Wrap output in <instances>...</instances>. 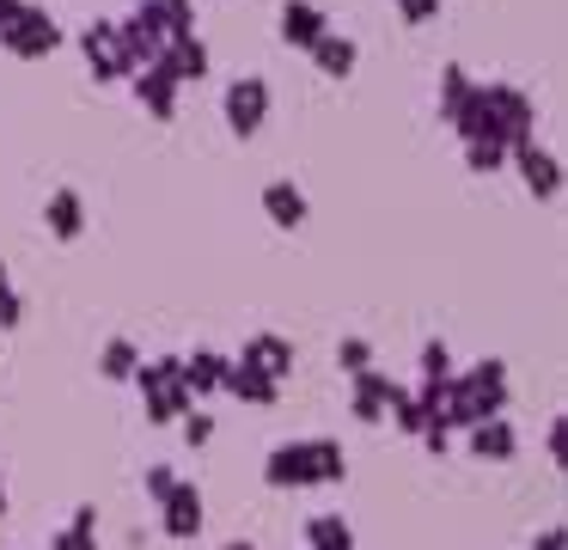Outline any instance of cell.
<instances>
[{
	"label": "cell",
	"instance_id": "6da1fadb",
	"mask_svg": "<svg viewBox=\"0 0 568 550\" xmlns=\"http://www.w3.org/2000/svg\"><path fill=\"white\" fill-rule=\"evenodd\" d=\"M343 477H348V459L331 434L282 440V447L263 459V483L270 489H336Z\"/></svg>",
	"mask_w": 568,
	"mask_h": 550
},
{
	"label": "cell",
	"instance_id": "7a4b0ae2",
	"mask_svg": "<svg viewBox=\"0 0 568 550\" xmlns=\"http://www.w3.org/2000/svg\"><path fill=\"white\" fill-rule=\"evenodd\" d=\"M129 386L141 391V410H148V422H178L184 410H196V391L184 386V354H141V367H135V379Z\"/></svg>",
	"mask_w": 568,
	"mask_h": 550
},
{
	"label": "cell",
	"instance_id": "3957f363",
	"mask_svg": "<svg viewBox=\"0 0 568 550\" xmlns=\"http://www.w3.org/2000/svg\"><path fill=\"white\" fill-rule=\"evenodd\" d=\"M483 129H489V141H501L507 153L526 147V141H538V104H531L526 86L483 80Z\"/></svg>",
	"mask_w": 568,
	"mask_h": 550
},
{
	"label": "cell",
	"instance_id": "277c9868",
	"mask_svg": "<svg viewBox=\"0 0 568 550\" xmlns=\"http://www.w3.org/2000/svg\"><path fill=\"white\" fill-rule=\"evenodd\" d=\"M0 49L13 61H50L62 49V24L38 0H13V7H0Z\"/></svg>",
	"mask_w": 568,
	"mask_h": 550
},
{
	"label": "cell",
	"instance_id": "5b68a950",
	"mask_svg": "<svg viewBox=\"0 0 568 550\" xmlns=\"http://www.w3.org/2000/svg\"><path fill=\"white\" fill-rule=\"evenodd\" d=\"M80 56H87V73H92L99 86H123L129 73H135V56L123 49L116 19H92L87 31H80Z\"/></svg>",
	"mask_w": 568,
	"mask_h": 550
},
{
	"label": "cell",
	"instance_id": "8992f818",
	"mask_svg": "<svg viewBox=\"0 0 568 550\" xmlns=\"http://www.w3.org/2000/svg\"><path fill=\"white\" fill-rule=\"evenodd\" d=\"M221 117H226V134L251 141V134L270 122V80H263V73H239L221 92Z\"/></svg>",
	"mask_w": 568,
	"mask_h": 550
},
{
	"label": "cell",
	"instance_id": "52a82bcc",
	"mask_svg": "<svg viewBox=\"0 0 568 550\" xmlns=\"http://www.w3.org/2000/svg\"><path fill=\"white\" fill-rule=\"evenodd\" d=\"M458 386H465L470 410L483 416H507V403H514V386H507V361H495V354H483V361H470L465 373H458Z\"/></svg>",
	"mask_w": 568,
	"mask_h": 550
},
{
	"label": "cell",
	"instance_id": "ba28073f",
	"mask_svg": "<svg viewBox=\"0 0 568 550\" xmlns=\"http://www.w3.org/2000/svg\"><path fill=\"white\" fill-rule=\"evenodd\" d=\"M116 31H123V49L135 56V68H148V61L165 49V12H160V0H135V7L116 19Z\"/></svg>",
	"mask_w": 568,
	"mask_h": 550
},
{
	"label": "cell",
	"instance_id": "9c48e42d",
	"mask_svg": "<svg viewBox=\"0 0 568 550\" xmlns=\"http://www.w3.org/2000/svg\"><path fill=\"white\" fill-rule=\"evenodd\" d=\"M226 398H239L245 410H275L282 403V379L263 373L257 361H239V354H226V379H221Z\"/></svg>",
	"mask_w": 568,
	"mask_h": 550
},
{
	"label": "cell",
	"instance_id": "30bf717a",
	"mask_svg": "<svg viewBox=\"0 0 568 550\" xmlns=\"http://www.w3.org/2000/svg\"><path fill=\"white\" fill-rule=\"evenodd\" d=\"M507 166L519 171V183H526L538 202H556V196H562V159H556L550 147L526 141V147H514V153H507Z\"/></svg>",
	"mask_w": 568,
	"mask_h": 550
},
{
	"label": "cell",
	"instance_id": "8fae6325",
	"mask_svg": "<svg viewBox=\"0 0 568 550\" xmlns=\"http://www.w3.org/2000/svg\"><path fill=\"white\" fill-rule=\"evenodd\" d=\"M123 86H129V92H135V104L148 110L153 122H172V117H178V92H184V86H178L172 73L160 68V61H148V68H135V73H129Z\"/></svg>",
	"mask_w": 568,
	"mask_h": 550
},
{
	"label": "cell",
	"instance_id": "7c38bea8",
	"mask_svg": "<svg viewBox=\"0 0 568 550\" xmlns=\"http://www.w3.org/2000/svg\"><path fill=\"white\" fill-rule=\"evenodd\" d=\"M392 386L397 379L385 373V367H361V373H348V416L367 428L385 422V403H392Z\"/></svg>",
	"mask_w": 568,
	"mask_h": 550
},
{
	"label": "cell",
	"instance_id": "4fadbf2b",
	"mask_svg": "<svg viewBox=\"0 0 568 550\" xmlns=\"http://www.w3.org/2000/svg\"><path fill=\"white\" fill-rule=\"evenodd\" d=\"M160 532L178 538V544H190V538L202 532V489H196V483H184V477H178V483L165 489V501H160Z\"/></svg>",
	"mask_w": 568,
	"mask_h": 550
},
{
	"label": "cell",
	"instance_id": "5bb4252c",
	"mask_svg": "<svg viewBox=\"0 0 568 550\" xmlns=\"http://www.w3.org/2000/svg\"><path fill=\"white\" fill-rule=\"evenodd\" d=\"M275 31H282L287 49H300V56H306V49L318 43L324 31H331V12H324L318 0H282V12H275Z\"/></svg>",
	"mask_w": 568,
	"mask_h": 550
},
{
	"label": "cell",
	"instance_id": "9a60e30c",
	"mask_svg": "<svg viewBox=\"0 0 568 550\" xmlns=\"http://www.w3.org/2000/svg\"><path fill=\"white\" fill-rule=\"evenodd\" d=\"M257 202H263V214H270V227H275V232H300V227H306V214H312L306 190H300L294 178H270Z\"/></svg>",
	"mask_w": 568,
	"mask_h": 550
},
{
	"label": "cell",
	"instance_id": "2e32d148",
	"mask_svg": "<svg viewBox=\"0 0 568 550\" xmlns=\"http://www.w3.org/2000/svg\"><path fill=\"white\" fill-rule=\"evenodd\" d=\"M465 452H470V459H483V464H507L519 452L514 422H507V416H483V422H470L465 428Z\"/></svg>",
	"mask_w": 568,
	"mask_h": 550
},
{
	"label": "cell",
	"instance_id": "e0dca14e",
	"mask_svg": "<svg viewBox=\"0 0 568 550\" xmlns=\"http://www.w3.org/2000/svg\"><path fill=\"white\" fill-rule=\"evenodd\" d=\"M43 227H50L55 244H74L80 232H87V196H80L74 183L50 190V202H43Z\"/></svg>",
	"mask_w": 568,
	"mask_h": 550
},
{
	"label": "cell",
	"instance_id": "ac0fdd59",
	"mask_svg": "<svg viewBox=\"0 0 568 550\" xmlns=\"http://www.w3.org/2000/svg\"><path fill=\"white\" fill-rule=\"evenodd\" d=\"M153 61H160V68L172 73L178 86H196V80H209V43H202V37H172V43H165Z\"/></svg>",
	"mask_w": 568,
	"mask_h": 550
},
{
	"label": "cell",
	"instance_id": "d6986e66",
	"mask_svg": "<svg viewBox=\"0 0 568 550\" xmlns=\"http://www.w3.org/2000/svg\"><path fill=\"white\" fill-rule=\"evenodd\" d=\"M239 361H257L263 373H275V379L287 386V379H294V342H287L282 330H257V337H245Z\"/></svg>",
	"mask_w": 568,
	"mask_h": 550
},
{
	"label": "cell",
	"instance_id": "ffe728a7",
	"mask_svg": "<svg viewBox=\"0 0 568 550\" xmlns=\"http://www.w3.org/2000/svg\"><path fill=\"white\" fill-rule=\"evenodd\" d=\"M306 56H312V68H318L324 80H348V73H355V61H361V49H355V37H343V31L331 24V31H324L318 43L306 49Z\"/></svg>",
	"mask_w": 568,
	"mask_h": 550
},
{
	"label": "cell",
	"instance_id": "44dd1931",
	"mask_svg": "<svg viewBox=\"0 0 568 550\" xmlns=\"http://www.w3.org/2000/svg\"><path fill=\"white\" fill-rule=\"evenodd\" d=\"M43 550H99V501H80L74 520H68L62 532H50Z\"/></svg>",
	"mask_w": 568,
	"mask_h": 550
},
{
	"label": "cell",
	"instance_id": "7402d4cb",
	"mask_svg": "<svg viewBox=\"0 0 568 550\" xmlns=\"http://www.w3.org/2000/svg\"><path fill=\"white\" fill-rule=\"evenodd\" d=\"M221 379H226V354H221V349H196V354H184V386L196 391V403H202V398H214V391H221Z\"/></svg>",
	"mask_w": 568,
	"mask_h": 550
},
{
	"label": "cell",
	"instance_id": "603a6c76",
	"mask_svg": "<svg viewBox=\"0 0 568 550\" xmlns=\"http://www.w3.org/2000/svg\"><path fill=\"white\" fill-rule=\"evenodd\" d=\"M306 550H361L355 544V526L343 513H312L306 520Z\"/></svg>",
	"mask_w": 568,
	"mask_h": 550
},
{
	"label": "cell",
	"instance_id": "cb8c5ba5",
	"mask_svg": "<svg viewBox=\"0 0 568 550\" xmlns=\"http://www.w3.org/2000/svg\"><path fill=\"white\" fill-rule=\"evenodd\" d=\"M470 86H477V80H470V68L446 61V68H440V98H434V117H440V122H453V117H458V104L470 98Z\"/></svg>",
	"mask_w": 568,
	"mask_h": 550
},
{
	"label": "cell",
	"instance_id": "d4e9b609",
	"mask_svg": "<svg viewBox=\"0 0 568 550\" xmlns=\"http://www.w3.org/2000/svg\"><path fill=\"white\" fill-rule=\"evenodd\" d=\"M135 367H141V342L135 337H104V349H99V373L104 379H135Z\"/></svg>",
	"mask_w": 568,
	"mask_h": 550
},
{
	"label": "cell",
	"instance_id": "484cf974",
	"mask_svg": "<svg viewBox=\"0 0 568 550\" xmlns=\"http://www.w3.org/2000/svg\"><path fill=\"white\" fill-rule=\"evenodd\" d=\"M458 147H465V166L477 171V178H489V171L507 166V147H495V141H458Z\"/></svg>",
	"mask_w": 568,
	"mask_h": 550
},
{
	"label": "cell",
	"instance_id": "4316f807",
	"mask_svg": "<svg viewBox=\"0 0 568 550\" xmlns=\"http://www.w3.org/2000/svg\"><path fill=\"white\" fill-rule=\"evenodd\" d=\"M165 12V43L172 37H196V0H160Z\"/></svg>",
	"mask_w": 568,
	"mask_h": 550
},
{
	"label": "cell",
	"instance_id": "83f0119b",
	"mask_svg": "<svg viewBox=\"0 0 568 550\" xmlns=\"http://www.w3.org/2000/svg\"><path fill=\"white\" fill-rule=\"evenodd\" d=\"M26 324V300H19L13 276H7V263H0V330H19Z\"/></svg>",
	"mask_w": 568,
	"mask_h": 550
},
{
	"label": "cell",
	"instance_id": "f1b7e54d",
	"mask_svg": "<svg viewBox=\"0 0 568 550\" xmlns=\"http://www.w3.org/2000/svg\"><path fill=\"white\" fill-rule=\"evenodd\" d=\"M422 379H446V373H453V349H446V342L440 337H428V342H422Z\"/></svg>",
	"mask_w": 568,
	"mask_h": 550
},
{
	"label": "cell",
	"instance_id": "f546056e",
	"mask_svg": "<svg viewBox=\"0 0 568 550\" xmlns=\"http://www.w3.org/2000/svg\"><path fill=\"white\" fill-rule=\"evenodd\" d=\"M178 434H184V447H209V440H214V416L209 410H184V416H178Z\"/></svg>",
	"mask_w": 568,
	"mask_h": 550
},
{
	"label": "cell",
	"instance_id": "4dcf8cb0",
	"mask_svg": "<svg viewBox=\"0 0 568 550\" xmlns=\"http://www.w3.org/2000/svg\"><path fill=\"white\" fill-rule=\"evenodd\" d=\"M336 367H343V373L373 367V342H367V337H343V342H336Z\"/></svg>",
	"mask_w": 568,
	"mask_h": 550
},
{
	"label": "cell",
	"instance_id": "1f68e13d",
	"mask_svg": "<svg viewBox=\"0 0 568 550\" xmlns=\"http://www.w3.org/2000/svg\"><path fill=\"white\" fill-rule=\"evenodd\" d=\"M392 7H397V19H404V24H434V19H440V0H392Z\"/></svg>",
	"mask_w": 568,
	"mask_h": 550
},
{
	"label": "cell",
	"instance_id": "d6a6232c",
	"mask_svg": "<svg viewBox=\"0 0 568 550\" xmlns=\"http://www.w3.org/2000/svg\"><path fill=\"white\" fill-rule=\"evenodd\" d=\"M172 483H178L172 464H148V501H153V508L165 501V489H172Z\"/></svg>",
	"mask_w": 568,
	"mask_h": 550
},
{
	"label": "cell",
	"instance_id": "836d02e7",
	"mask_svg": "<svg viewBox=\"0 0 568 550\" xmlns=\"http://www.w3.org/2000/svg\"><path fill=\"white\" fill-rule=\"evenodd\" d=\"M422 447H428L434 452V459H446V447H453V428H440V422H428V428H422Z\"/></svg>",
	"mask_w": 568,
	"mask_h": 550
},
{
	"label": "cell",
	"instance_id": "e575fe53",
	"mask_svg": "<svg viewBox=\"0 0 568 550\" xmlns=\"http://www.w3.org/2000/svg\"><path fill=\"white\" fill-rule=\"evenodd\" d=\"M531 550H568V532L562 526H544V532L531 538Z\"/></svg>",
	"mask_w": 568,
	"mask_h": 550
},
{
	"label": "cell",
	"instance_id": "d590c367",
	"mask_svg": "<svg viewBox=\"0 0 568 550\" xmlns=\"http://www.w3.org/2000/svg\"><path fill=\"white\" fill-rule=\"evenodd\" d=\"M544 447H550V459H556V464H562V416L550 422V440H544Z\"/></svg>",
	"mask_w": 568,
	"mask_h": 550
},
{
	"label": "cell",
	"instance_id": "8d00e7d4",
	"mask_svg": "<svg viewBox=\"0 0 568 550\" xmlns=\"http://www.w3.org/2000/svg\"><path fill=\"white\" fill-rule=\"evenodd\" d=\"M0 520H7V477H0Z\"/></svg>",
	"mask_w": 568,
	"mask_h": 550
},
{
	"label": "cell",
	"instance_id": "74e56055",
	"mask_svg": "<svg viewBox=\"0 0 568 550\" xmlns=\"http://www.w3.org/2000/svg\"><path fill=\"white\" fill-rule=\"evenodd\" d=\"M221 550H257V544H245V538H233V544H221Z\"/></svg>",
	"mask_w": 568,
	"mask_h": 550
},
{
	"label": "cell",
	"instance_id": "f35d334b",
	"mask_svg": "<svg viewBox=\"0 0 568 550\" xmlns=\"http://www.w3.org/2000/svg\"><path fill=\"white\" fill-rule=\"evenodd\" d=\"M0 7H13V0H0Z\"/></svg>",
	"mask_w": 568,
	"mask_h": 550
}]
</instances>
